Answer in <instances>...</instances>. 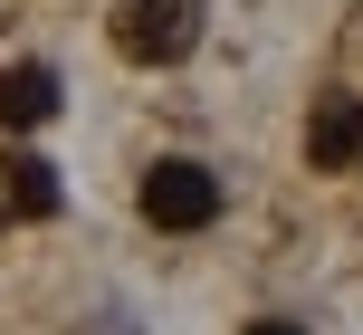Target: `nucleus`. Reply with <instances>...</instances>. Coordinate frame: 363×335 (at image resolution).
<instances>
[{"label": "nucleus", "instance_id": "20e7f679", "mask_svg": "<svg viewBox=\"0 0 363 335\" xmlns=\"http://www.w3.org/2000/svg\"><path fill=\"white\" fill-rule=\"evenodd\" d=\"M48 115H57V67H38V57L0 67V125H48Z\"/></svg>", "mask_w": 363, "mask_h": 335}, {"label": "nucleus", "instance_id": "f257e3e1", "mask_svg": "<svg viewBox=\"0 0 363 335\" xmlns=\"http://www.w3.org/2000/svg\"><path fill=\"white\" fill-rule=\"evenodd\" d=\"M134 202H144V221H153V230H211L230 192H220V172H211V163L163 153V163L144 172V192H134Z\"/></svg>", "mask_w": 363, "mask_h": 335}, {"label": "nucleus", "instance_id": "423d86ee", "mask_svg": "<svg viewBox=\"0 0 363 335\" xmlns=\"http://www.w3.org/2000/svg\"><path fill=\"white\" fill-rule=\"evenodd\" d=\"M77 335H134V317H86Z\"/></svg>", "mask_w": 363, "mask_h": 335}, {"label": "nucleus", "instance_id": "39448f33", "mask_svg": "<svg viewBox=\"0 0 363 335\" xmlns=\"http://www.w3.org/2000/svg\"><path fill=\"white\" fill-rule=\"evenodd\" d=\"M0 172H10V202L29 211V221H38V211H57V172L38 163V153H10V163H0Z\"/></svg>", "mask_w": 363, "mask_h": 335}, {"label": "nucleus", "instance_id": "0eeeda50", "mask_svg": "<svg viewBox=\"0 0 363 335\" xmlns=\"http://www.w3.org/2000/svg\"><path fill=\"white\" fill-rule=\"evenodd\" d=\"M249 335H306V326H287V317H258V326H249Z\"/></svg>", "mask_w": 363, "mask_h": 335}, {"label": "nucleus", "instance_id": "7ed1b4c3", "mask_svg": "<svg viewBox=\"0 0 363 335\" xmlns=\"http://www.w3.org/2000/svg\"><path fill=\"white\" fill-rule=\"evenodd\" d=\"M306 163L315 172H345V163H363V96H315V115H306Z\"/></svg>", "mask_w": 363, "mask_h": 335}, {"label": "nucleus", "instance_id": "f03ea898", "mask_svg": "<svg viewBox=\"0 0 363 335\" xmlns=\"http://www.w3.org/2000/svg\"><path fill=\"white\" fill-rule=\"evenodd\" d=\"M115 48L134 67H172L201 48V0H115Z\"/></svg>", "mask_w": 363, "mask_h": 335}]
</instances>
